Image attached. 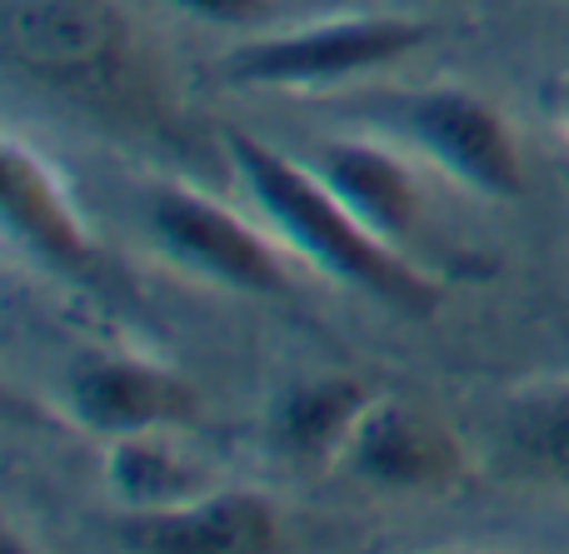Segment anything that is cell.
<instances>
[{
    "label": "cell",
    "mask_w": 569,
    "mask_h": 554,
    "mask_svg": "<svg viewBox=\"0 0 569 554\" xmlns=\"http://www.w3.org/2000/svg\"><path fill=\"white\" fill-rule=\"evenodd\" d=\"M500 445L520 470L569 485V380L515 395L500 415Z\"/></svg>",
    "instance_id": "13"
},
{
    "label": "cell",
    "mask_w": 569,
    "mask_h": 554,
    "mask_svg": "<svg viewBox=\"0 0 569 554\" xmlns=\"http://www.w3.org/2000/svg\"><path fill=\"white\" fill-rule=\"evenodd\" d=\"M280 510L250 490H210L176 510L130 515L120 540L136 550L166 554H260L280 545Z\"/></svg>",
    "instance_id": "8"
},
{
    "label": "cell",
    "mask_w": 569,
    "mask_h": 554,
    "mask_svg": "<svg viewBox=\"0 0 569 554\" xmlns=\"http://www.w3.org/2000/svg\"><path fill=\"white\" fill-rule=\"evenodd\" d=\"M400 130L435 170H445L475 195H525V155L515 145L510 120L475 90L440 85L400 100Z\"/></svg>",
    "instance_id": "4"
},
{
    "label": "cell",
    "mask_w": 569,
    "mask_h": 554,
    "mask_svg": "<svg viewBox=\"0 0 569 554\" xmlns=\"http://www.w3.org/2000/svg\"><path fill=\"white\" fill-rule=\"evenodd\" d=\"M435 30L410 16H360V20H325V26L280 30L230 50L226 75L260 90H320L345 85L355 75H375L415 50H425Z\"/></svg>",
    "instance_id": "2"
},
{
    "label": "cell",
    "mask_w": 569,
    "mask_h": 554,
    "mask_svg": "<svg viewBox=\"0 0 569 554\" xmlns=\"http://www.w3.org/2000/svg\"><path fill=\"white\" fill-rule=\"evenodd\" d=\"M226 155L256 195V205L266 210V220L280 230V240L295 255L310 260L320 275L400 310H430L440 300L435 280H425L400 250L385 245L365 220H355L350 205L315 170L295 165L290 155L270 150L256 135H240V130L226 135Z\"/></svg>",
    "instance_id": "1"
},
{
    "label": "cell",
    "mask_w": 569,
    "mask_h": 554,
    "mask_svg": "<svg viewBox=\"0 0 569 554\" xmlns=\"http://www.w3.org/2000/svg\"><path fill=\"white\" fill-rule=\"evenodd\" d=\"M560 120H565V135H569V80L560 85Z\"/></svg>",
    "instance_id": "15"
},
{
    "label": "cell",
    "mask_w": 569,
    "mask_h": 554,
    "mask_svg": "<svg viewBox=\"0 0 569 554\" xmlns=\"http://www.w3.org/2000/svg\"><path fill=\"white\" fill-rule=\"evenodd\" d=\"M180 6L186 16L206 20V26H226V30H250V26H266L276 0H170Z\"/></svg>",
    "instance_id": "14"
},
{
    "label": "cell",
    "mask_w": 569,
    "mask_h": 554,
    "mask_svg": "<svg viewBox=\"0 0 569 554\" xmlns=\"http://www.w3.org/2000/svg\"><path fill=\"white\" fill-rule=\"evenodd\" d=\"M375 400L360 380H315V385H300L276 410V440L295 460L345 455L355 425H360V415Z\"/></svg>",
    "instance_id": "12"
},
{
    "label": "cell",
    "mask_w": 569,
    "mask_h": 554,
    "mask_svg": "<svg viewBox=\"0 0 569 554\" xmlns=\"http://www.w3.org/2000/svg\"><path fill=\"white\" fill-rule=\"evenodd\" d=\"M146 225L166 260L200 280H216L246 295H290L295 275L280 260V245L266 240L256 225L226 210L220 200L200 195L190 185H156L146 205Z\"/></svg>",
    "instance_id": "3"
},
{
    "label": "cell",
    "mask_w": 569,
    "mask_h": 554,
    "mask_svg": "<svg viewBox=\"0 0 569 554\" xmlns=\"http://www.w3.org/2000/svg\"><path fill=\"white\" fill-rule=\"evenodd\" d=\"M66 410L90 435L126 440V435H160V430L190 425L200 415V395L176 370L110 355V360H86L70 375Z\"/></svg>",
    "instance_id": "6"
},
{
    "label": "cell",
    "mask_w": 569,
    "mask_h": 554,
    "mask_svg": "<svg viewBox=\"0 0 569 554\" xmlns=\"http://www.w3.org/2000/svg\"><path fill=\"white\" fill-rule=\"evenodd\" d=\"M315 175L350 205L355 220L375 230L385 245L405 250L425 225V190L420 175L375 140H325L315 150Z\"/></svg>",
    "instance_id": "9"
},
{
    "label": "cell",
    "mask_w": 569,
    "mask_h": 554,
    "mask_svg": "<svg viewBox=\"0 0 569 554\" xmlns=\"http://www.w3.org/2000/svg\"><path fill=\"white\" fill-rule=\"evenodd\" d=\"M6 40L40 75H86L126 50V16L110 0H16Z\"/></svg>",
    "instance_id": "10"
},
{
    "label": "cell",
    "mask_w": 569,
    "mask_h": 554,
    "mask_svg": "<svg viewBox=\"0 0 569 554\" xmlns=\"http://www.w3.org/2000/svg\"><path fill=\"white\" fill-rule=\"evenodd\" d=\"M170 430L160 435H126L110 440L106 450V485L120 505H130V515H150V510H176L190 500L210 495L206 470L190 465L176 445Z\"/></svg>",
    "instance_id": "11"
},
{
    "label": "cell",
    "mask_w": 569,
    "mask_h": 554,
    "mask_svg": "<svg viewBox=\"0 0 569 554\" xmlns=\"http://www.w3.org/2000/svg\"><path fill=\"white\" fill-rule=\"evenodd\" d=\"M345 460L360 480L400 495H445L465 475V445L440 415L405 400H375L360 415Z\"/></svg>",
    "instance_id": "5"
},
{
    "label": "cell",
    "mask_w": 569,
    "mask_h": 554,
    "mask_svg": "<svg viewBox=\"0 0 569 554\" xmlns=\"http://www.w3.org/2000/svg\"><path fill=\"white\" fill-rule=\"evenodd\" d=\"M0 205H6V225L20 245L50 270L70 280H96L100 275V245L90 240L80 210L70 205L66 185L46 155L26 145L20 135L0 140Z\"/></svg>",
    "instance_id": "7"
}]
</instances>
